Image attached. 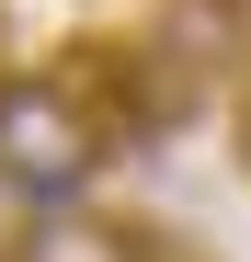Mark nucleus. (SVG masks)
<instances>
[{
	"label": "nucleus",
	"mask_w": 251,
	"mask_h": 262,
	"mask_svg": "<svg viewBox=\"0 0 251 262\" xmlns=\"http://www.w3.org/2000/svg\"><path fill=\"white\" fill-rule=\"evenodd\" d=\"M103 160H114V137L69 69H0V194H23V216L80 205Z\"/></svg>",
	"instance_id": "1"
},
{
	"label": "nucleus",
	"mask_w": 251,
	"mask_h": 262,
	"mask_svg": "<svg viewBox=\"0 0 251 262\" xmlns=\"http://www.w3.org/2000/svg\"><path fill=\"white\" fill-rule=\"evenodd\" d=\"M0 262H183L160 228H137V216H103V205H46L23 216L12 239H0Z\"/></svg>",
	"instance_id": "2"
}]
</instances>
